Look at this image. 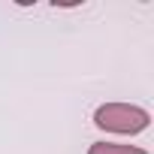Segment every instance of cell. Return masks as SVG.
I'll list each match as a JSON object with an SVG mask.
<instances>
[{
  "label": "cell",
  "instance_id": "1",
  "mask_svg": "<svg viewBox=\"0 0 154 154\" xmlns=\"http://www.w3.org/2000/svg\"><path fill=\"white\" fill-rule=\"evenodd\" d=\"M151 115L139 106H127V103H106L94 112V124L100 130H112V133H142L148 127Z\"/></svg>",
  "mask_w": 154,
  "mask_h": 154
},
{
  "label": "cell",
  "instance_id": "2",
  "mask_svg": "<svg viewBox=\"0 0 154 154\" xmlns=\"http://www.w3.org/2000/svg\"><path fill=\"white\" fill-rule=\"evenodd\" d=\"M88 154H145L136 145H118V142H94L88 148Z\"/></svg>",
  "mask_w": 154,
  "mask_h": 154
}]
</instances>
